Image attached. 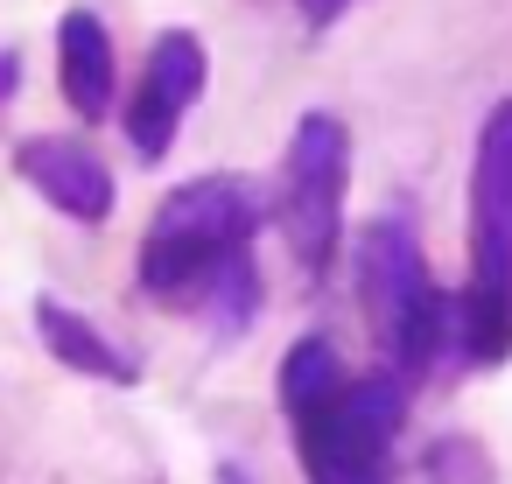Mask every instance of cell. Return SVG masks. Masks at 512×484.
<instances>
[{
  "label": "cell",
  "instance_id": "8992f818",
  "mask_svg": "<svg viewBox=\"0 0 512 484\" xmlns=\"http://www.w3.org/2000/svg\"><path fill=\"white\" fill-rule=\"evenodd\" d=\"M204 85H211L204 43H197L190 29L155 36L148 71H141V92H134V106H127V141H134L141 162H162V155L176 148V127H183V113L204 99Z\"/></svg>",
  "mask_w": 512,
  "mask_h": 484
},
{
  "label": "cell",
  "instance_id": "277c9868",
  "mask_svg": "<svg viewBox=\"0 0 512 484\" xmlns=\"http://www.w3.org/2000/svg\"><path fill=\"white\" fill-rule=\"evenodd\" d=\"M407 421V379L365 372L344 379L337 400L295 421V456L309 484H393V442Z\"/></svg>",
  "mask_w": 512,
  "mask_h": 484
},
{
  "label": "cell",
  "instance_id": "8fae6325",
  "mask_svg": "<svg viewBox=\"0 0 512 484\" xmlns=\"http://www.w3.org/2000/svg\"><path fill=\"white\" fill-rule=\"evenodd\" d=\"M344 379H351V372L337 365V344H330V337L288 344V358H281V407H288V421H302V414H316L323 400H337Z\"/></svg>",
  "mask_w": 512,
  "mask_h": 484
},
{
  "label": "cell",
  "instance_id": "5b68a950",
  "mask_svg": "<svg viewBox=\"0 0 512 484\" xmlns=\"http://www.w3.org/2000/svg\"><path fill=\"white\" fill-rule=\"evenodd\" d=\"M344 190H351V134H344V120L337 113H302L295 141H288V162H281V204H274L302 274H323L337 260Z\"/></svg>",
  "mask_w": 512,
  "mask_h": 484
},
{
  "label": "cell",
  "instance_id": "5bb4252c",
  "mask_svg": "<svg viewBox=\"0 0 512 484\" xmlns=\"http://www.w3.org/2000/svg\"><path fill=\"white\" fill-rule=\"evenodd\" d=\"M15 78H22V57H15V50H0V106L15 99Z\"/></svg>",
  "mask_w": 512,
  "mask_h": 484
},
{
  "label": "cell",
  "instance_id": "6da1fadb",
  "mask_svg": "<svg viewBox=\"0 0 512 484\" xmlns=\"http://www.w3.org/2000/svg\"><path fill=\"white\" fill-rule=\"evenodd\" d=\"M449 344L470 365L512 358V99L491 106L470 162V281L449 302Z\"/></svg>",
  "mask_w": 512,
  "mask_h": 484
},
{
  "label": "cell",
  "instance_id": "ba28073f",
  "mask_svg": "<svg viewBox=\"0 0 512 484\" xmlns=\"http://www.w3.org/2000/svg\"><path fill=\"white\" fill-rule=\"evenodd\" d=\"M57 78L78 120H106L113 113V36L92 8H71L57 22Z\"/></svg>",
  "mask_w": 512,
  "mask_h": 484
},
{
  "label": "cell",
  "instance_id": "7a4b0ae2",
  "mask_svg": "<svg viewBox=\"0 0 512 484\" xmlns=\"http://www.w3.org/2000/svg\"><path fill=\"white\" fill-rule=\"evenodd\" d=\"M260 225H267V190L253 176H197L169 190L141 239V288L162 302H197L211 267L253 246Z\"/></svg>",
  "mask_w": 512,
  "mask_h": 484
},
{
  "label": "cell",
  "instance_id": "9c48e42d",
  "mask_svg": "<svg viewBox=\"0 0 512 484\" xmlns=\"http://www.w3.org/2000/svg\"><path fill=\"white\" fill-rule=\"evenodd\" d=\"M36 337L50 344V358L57 365H71V372H85V379H113V386H134L141 379V365L113 344V337H99V323H85L71 302H36Z\"/></svg>",
  "mask_w": 512,
  "mask_h": 484
},
{
  "label": "cell",
  "instance_id": "3957f363",
  "mask_svg": "<svg viewBox=\"0 0 512 484\" xmlns=\"http://www.w3.org/2000/svg\"><path fill=\"white\" fill-rule=\"evenodd\" d=\"M358 295H365V316H372V337H379L386 365L414 386L449 344V295L435 288V274L421 260V239L400 211L372 218L358 232Z\"/></svg>",
  "mask_w": 512,
  "mask_h": 484
},
{
  "label": "cell",
  "instance_id": "52a82bcc",
  "mask_svg": "<svg viewBox=\"0 0 512 484\" xmlns=\"http://www.w3.org/2000/svg\"><path fill=\"white\" fill-rule=\"evenodd\" d=\"M15 176L64 218L78 225H106L113 218V169L85 148V141H64V134H36L15 148Z\"/></svg>",
  "mask_w": 512,
  "mask_h": 484
},
{
  "label": "cell",
  "instance_id": "7c38bea8",
  "mask_svg": "<svg viewBox=\"0 0 512 484\" xmlns=\"http://www.w3.org/2000/svg\"><path fill=\"white\" fill-rule=\"evenodd\" d=\"M421 484H498V470L477 435H435L421 456Z\"/></svg>",
  "mask_w": 512,
  "mask_h": 484
},
{
  "label": "cell",
  "instance_id": "4fadbf2b",
  "mask_svg": "<svg viewBox=\"0 0 512 484\" xmlns=\"http://www.w3.org/2000/svg\"><path fill=\"white\" fill-rule=\"evenodd\" d=\"M295 8H302V22H309V29H330L337 15H351V0H295Z\"/></svg>",
  "mask_w": 512,
  "mask_h": 484
},
{
  "label": "cell",
  "instance_id": "30bf717a",
  "mask_svg": "<svg viewBox=\"0 0 512 484\" xmlns=\"http://www.w3.org/2000/svg\"><path fill=\"white\" fill-rule=\"evenodd\" d=\"M197 309H204V323H211L218 337H239V330L260 316V267H253L246 246L211 267V281L197 288Z\"/></svg>",
  "mask_w": 512,
  "mask_h": 484
}]
</instances>
